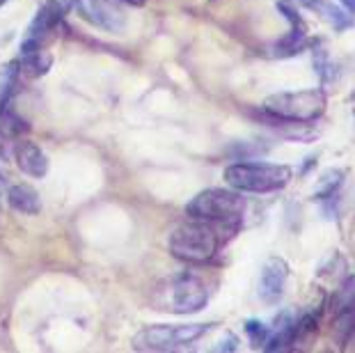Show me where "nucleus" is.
<instances>
[{
    "label": "nucleus",
    "mask_w": 355,
    "mask_h": 353,
    "mask_svg": "<svg viewBox=\"0 0 355 353\" xmlns=\"http://www.w3.org/2000/svg\"><path fill=\"white\" fill-rule=\"evenodd\" d=\"M328 97L321 87L298 92H277L264 99V113L271 115L277 122L307 124L314 122L325 113Z\"/></svg>",
    "instance_id": "3"
},
{
    "label": "nucleus",
    "mask_w": 355,
    "mask_h": 353,
    "mask_svg": "<svg viewBox=\"0 0 355 353\" xmlns=\"http://www.w3.org/2000/svg\"><path fill=\"white\" fill-rule=\"evenodd\" d=\"M206 303H209V289H206L202 278L193 273H181L170 280L161 310L174 314H193L202 310Z\"/></svg>",
    "instance_id": "6"
},
{
    "label": "nucleus",
    "mask_w": 355,
    "mask_h": 353,
    "mask_svg": "<svg viewBox=\"0 0 355 353\" xmlns=\"http://www.w3.org/2000/svg\"><path fill=\"white\" fill-rule=\"evenodd\" d=\"M64 5L60 0H48V3L42 5V10L37 12V17L33 19L30 28H28V35L24 44H21V53H26V51H35V48H44V44H46L53 33L57 30V26L62 24L64 19Z\"/></svg>",
    "instance_id": "7"
},
{
    "label": "nucleus",
    "mask_w": 355,
    "mask_h": 353,
    "mask_svg": "<svg viewBox=\"0 0 355 353\" xmlns=\"http://www.w3.org/2000/svg\"><path fill=\"white\" fill-rule=\"evenodd\" d=\"M246 209V197L241 195V190L234 188H206L186 204V213L190 218L204 220V223L216 225L218 230L223 227L229 232H236Z\"/></svg>",
    "instance_id": "1"
},
{
    "label": "nucleus",
    "mask_w": 355,
    "mask_h": 353,
    "mask_svg": "<svg viewBox=\"0 0 355 353\" xmlns=\"http://www.w3.org/2000/svg\"><path fill=\"white\" fill-rule=\"evenodd\" d=\"M332 337L339 347H346L351 342V337L355 335V303L344 307V310L335 312V319H332V328H330Z\"/></svg>",
    "instance_id": "16"
},
{
    "label": "nucleus",
    "mask_w": 355,
    "mask_h": 353,
    "mask_svg": "<svg viewBox=\"0 0 355 353\" xmlns=\"http://www.w3.org/2000/svg\"><path fill=\"white\" fill-rule=\"evenodd\" d=\"M312 165H316V156H307V159H305V165H302V170H300V174H307V170H309Z\"/></svg>",
    "instance_id": "23"
},
{
    "label": "nucleus",
    "mask_w": 355,
    "mask_h": 353,
    "mask_svg": "<svg viewBox=\"0 0 355 353\" xmlns=\"http://www.w3.org/2000/svg\"><path fill=\"white\" fill-rule=\"evenodd\" d=\"M216 351H225V353L239 351V337H236L234 333H225V335H223V340L218 342Z\"/></svg>",
    "instance_id": "22"
},
{
    "label": "nucleus",
    "mask_w": 355,
    "mask_h": 353,
    "mask_svg": "<svg viewBox=\"0 0 355 353\" xmlns=\"http://www.w3.org/2000/svg\"><path fill=\"white\" fill-rule=\"evenodd\" d=\"M60 3L64 5V10H69V7H73V5H78V0H60Z\"/></svg>",
    "instance_id": "25"
},
{
    "label": "nucleus",
    "mask_w": 355,
    "mask_h": 353,
    "mask_svg": "<svg viewBox=\"0 0 355 353\" xmlns=\"http://www.w3.org/2000/svg\"><path fill=\"white\" fill-rule=\"evenodd\" d=\"M344 3V10L349 14H355V0H342Z\"/></svg>",
    "instance_id": "24"
},
{
    "label": "nucleus",
    "mask_w": 355,
    "mask_h": 353,
    "mask_svg": "<svg viewBox=\"0 0 355 353\" xmlns=\"http://www.w3.org/2000/svg\"><path fill=\"white\" fill-rule=\"evenodd\" d=\"M293 179V170L282 163H234L225 170V181L241 193H275Z\"/></svg>",
    "instance_id": "4"
},
{
    "label": "nucleus",
    "mask_w": 355,
    "mask_h": 353,
    "mask_svg": "<svg viewBox=\"0 0 355 353\" xmlns=\"http://www.w3.org/2000/svg\"><path fill=\"white\" fill-rule=\"evenodd\" d=\"M170 253L186 264H206L220 248V230L204 220L190 218L170 234Z\"/></svg>",
    "instance_id": "2"
},
{
    "label": "nucleus",
    "mask_w": 355,
    "mask_h": 353,
    "mask_svg": "<svg viewBox=\"0 0 355 353\" xmlns=\"http://www.w3.org/2000/svg\"><path fill=\"white\" fill-rule=\"evenodd\" d=\"M124 3H129L133 7H143L145 5V0H124Z\"/></svg>",
    "instance_id": "26"
},
{
    "label": "nucleus",
    "mask_w": 355,
    "mask_h": 353,
    "mask_svg": "<svg viewBox=\"0 0 355 353\" xmlns=\"http://www.w3.org/2000/svg\"><path fill=\"white\" fill-rule=\"evenodd\" d=\"M3 186H5V179L0 176V193H3Z\"/></svg>",
    "instance_id": "27"
},
{
    "label": "nucleus",
    "mask_w": 355,
    "mask_h": 353,
    "mask_svg": "<svg viewBox=\"0 0 355 353\" xmlns=\"http://www.w3.org/2000/svg\"><path fill=\"white\" fill-rule=\"evenodd\" d=\"M28 129V122L10 104L0 108V141H19Z\"/></svg>",
    "instance_id": "15"
},
{
    "label": "nucleus",
    "mask_w": 355,
    "mask_h": 353,
    "mask_svg": "<svg viewBox=\"0 0 355 353\" xmlns=\"http://www.w3.org/2000/svg\"><path fill=\"white\" fill-rule=\"evenodd\" d=\"M211 330L209 323H186V326H147L133 337L136 351H174L197 342Z\"/></svg>",
    "instance_id": "5"
},
{
    "label": "nucleus",
    "mask_w": 355,
    "mask_h": 353,
    "mask_svg": "<svg viewBox=\"0 0 355 353\" xmlns=\"http://www.w3.org/2000/svg\"><path fill=\"white\" fill-rule=\"evenodd\" d=\"M314 69L319 71L321 80L332 78V62L328 57V51H325L321 44H314Z\"/></svg>",
    "instance_id": "21"
},
{
    "label": "nucleus",
    "mask_w": 355,
    "mask_h": 353,
    "mask_svg": "<svg viewBox=\"0 0 355 353\" xmlns=\"http://www.w3.org/2000/svg\"><path fill=\"white\" fill-rule=\"evenodd\" d=\"M344 183V170H325L319 176V183H316L314 190V200H332L337 197V190L342 188Z\"/></svg>",
    "instance_id": "18"
},
{
    "label": "nucleus",
    "mask_w": 355,
    "mask_h": 353,
    "mask_svg": "<svg viewBox=\"0 0 355 353\" xmlns=\"http://www.w3.org/2000/svg\"><path fill=\"white\" fill-rule=\"evenodd\" d=\"M243 330H246V335H248L250 344H253V349H259V347L264 349V344L271 335V328L266 326L264 321H259V319H248L246 326H243Z\"/></svg>",
    "instance_id": "20"
},
{
    "label": "nucleus",
    "mask_w": 355,
    "mask_h": 353,
    "mask_svg": "<svg viewBox=\"0 0 355 353\" xmlns=\"http://www.w3.org/2000/svg\"><path fill=\"white\" fill-rule=\"evenodd\" d=\"M307 26H291V30L286 33L282 39L275 42V46H273V51H275L277 57H293L298 55L300 51L307 48Z\"/></svg>",
    "instance_id": "14"
},
{
    "label": "nucleus",
    "mask_w": 355,
    "mask_h": 353,
    "mask_svg": "<svg viewBox=\"0 0 355 353\" xmlns=\"http://www.w3.org/2000/svg\"><path fill=\"white\" fill-rule=\"evenodd\" d=\"M5 3H7V0H0V7H3V5H5Z\"/></svg>",
    "instance_id": "29"
},
{
    "label": "nucleus",
    "mask_w": 355,
    "mask_h": 353,
    "mask_svg": "<svg viewBox=\"0 0 355 353\" xmlns=\"http://www.w3.org/2000/svg\"><path fill=\"white\" fill-rule=\"evenodd\" d=\"M76 7L94 26L106 28V30L113 33L124 28V14L120 10V0H78Z\"/></svg>",
    "instance_id": "9"
},
{
    "label": "nucleus",
    "mask_w": 355,
    "mask_h": 353,
    "mask_svg": "<svg viewBox=\"0 0 355 353\" xmlns=\"http://www.w3.org/2000/svg\"><path fill=\"white\" fill-rule=\"evenodd\" d=\"M19 78H21L19 62L5 64L3 71H0V108L12 104V97L17 94V87H19Z\"/></svg>",
    "instance_id": "17"
},
{
    "label": "nucleus",
    "mask_w": 355,
    "mask_h": 353,
    "mask_svg": "<svg viewBox=\"0 0 355 353\" xmlns=\"http://www.w3.org/2000/svg\"><path fill=\"white\" fill-rule=\"evenodd\" d=\"M302 7H307V10H312L314 14H319L323 21H328V24L335 28L337 33L346 30V28L353 26V17L346 10H342L339 5H335L332 0H298Z\"/></svg>",
    "instance_id": "11"
},
{
    "label": "nucleus",
    "mask_w": 355,
    "mask_h": 353,
    "mask_svg": "<svg viewBox=\"0 0 355 353\" xmlns=\"http://www.w3.org/2000/svg\"><path fill=\"white\" fill-rule=\"evenodd\" d=\"M286 280H289V264L282 257H268L259 275V298L268 305L277 303L284 293Z\"/></svg>",
    "instance_id": "8"
},
{
    "label": "nucleus",
    "mask_w": 355,
    "mask_h": 353,
    "mask_svg": "<svg viewBox=\"0 0 355 353\" xmlns=\"http://www.w3.org/2000/svg\"><path fill=\"white\" fill-rule=\"evenodd\" d=\"M51 67H53V55H51L48 51L35 48V51L21 53L19 69H21V73H26V76H30V78L46 76Z\"/></svg>",
    "instance_id": "13"
},
{
    "label": "nucleus",
    "mask_w": 355,
    "mask_h": 353,
    "mask_svg": "<svg viewBox=\"0 0 355 353\" xmlns=\"http://www.w3.org/2000/svg\"><path fill=\"white\" fill-rule=\"evenodd\" d=\"M353 246H355V225H353Z\"/></svg>",
    "instance_id": "28"
},
{
    "label": "nucleus",
    "mask_w": 355,
    "mask_h": 353,
    "mask_svg": "<svg viewBox=\"0 0 355 353\" xmlns=\"http://www.w3.org/2000/svg\"><path fill=\"white\" fill-rule=\"evenodd\" d=\"M7 202L10 207L19 213H26V216H35V213L42 211V200H39V193L28 186V183H17V186L10 188L7 193Z\"/></svg>",
    "instance_id": "12"
},
{
    "label": "nucleus",
    "mask_w": 355,
    "mask_h": 353,
    "mask_svg": "<svg viewBox=\"0 0 355 353\" xmlns=\"http://www.w3.org/2000/svg\"><path fill=\"white\" fill-rule=\"evenodd\" d=\"M355 303V278H344V282L339 284L330 298V312H339L344 307Z\"/></svg>",
    "instance_id": "19"
},
{
    "label": "nucleus",
    "mask_w": 355,
    "mask_h": 353,
    "mask_svg": "<svg viewBox=\"0 0 355 353\" xmlns=\"http://www.w3.org/2000/svg\"><path fill=\"white\" fill-rule=\"evenodd\" d=\"M14 159H17L19 170L28 176L42 179V176H46L48 172V156L35 143H28V141L19 143L17 150H14Z\"/></svg>",
    "instance_id": "10"
}]
</instances>
